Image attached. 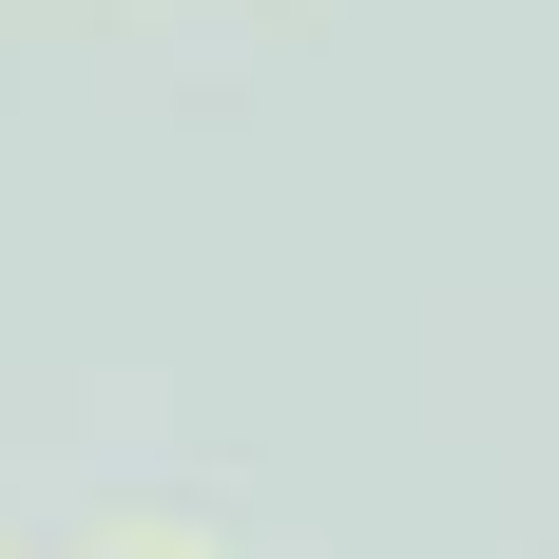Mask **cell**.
Listing matches in <instances>:
<instances>
[]
</instances>
